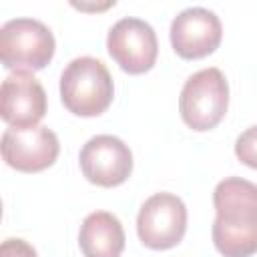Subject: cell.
<instances>
[{
    "mask_svg": "<svg viewBox=\"0 0 257 257\" xmlns=\"http://www.w3.org/2000/svg\"><path fill=\"white\" fill-rule=\"evenodd\" d=\"M114 96V84L108 68L94 56H78L66 64L60 74V98L76 116L102 114Z\"/></svg>",
    "mask_w": 257,
    "mask_h": 257,
    "instance_id": "1",
    "label": "cell"
},
{
    "mask_svg": "<svg viewBox=\"0 0 257 257\" xmlns=\"http://www.w3.org/2000/svg\"><path fill=\"white\" fill-rule=\"evenodd\" d=\"M229 106V84L219 68H203L191 74L181 90L179 112L193 131L215 128Z\"/></svg>",
    "mask_w": 257,
    "mask_h": 257,
    "instance_id": "2",
    "label": "cell"
},
{
    "mask_svg": "<svg viewBox=\"0 0 257 257\" xmlns=\"http://www.w3.org/2000/svg\"><path fill=\"white\" fill-rule=\"evenodd\" d=\"M54 36L34 18H12L0 28V58L8 70H40L54 56Z\"/></svg>",
    "mask_w": 257,
    "mask_h": 257,
    "instance_id": "3",
    "label": "cell"
},
{
    "mask_svg": "<svg viewBox=\"0 0 257 257\" xmlns=\"http://www.w3.org/2000/svg\"><path fill=\"white\" fill-rule=\"evenodd\" d=\"M187 231V207L173 193L149 197L137 217V233L143 245L151 249L175 247Z\"/></svg>",
    "mask_w": 257,
    "mask_h": 257,
    "instance_id": "4",
    "label": "cell"
},
{
    "mask_svg": "<svg viewBox=\"0 0 257 257\" xmlns=\"http://www.w3.org/2000/svg\"><path fill=\"white\" fill-rule=\"evenodd\" d=\"M110 58L128 74H143L157 62L159 42L153 26L141 18H120L106 36Z\"/></svg>",
    "mask_w": 257,
    "mask_h": 257,
    "instance_id": "5",
    "label": "cell"
},
{
    "mask_svg": "<svg viewBox=\"0 0 257 257\" xmlns=\"http://www.w3.org/2000/svg\"><path fill=\"white\" fill-rule=\"evenodd\" d=\"M2 159L8 167L22 173H38L48 169L58 153V137L48 126L6 128L2 135Z\"/></svg>",
    "mask_w": 257,
    "mask_h": 257,
    "instance_id": "6",
    "label": "cell"
},
{
    "mask_svg": "<svg viewBox=\"0 0 257 257\" xmlns=\"http://www.w3.org/2000/svg\"><path fill=\"white\" fill-rule=\"evenodd\" d=\"M80 169L82 175L98 187L122 185L133 171V153L118 137L96 135L84 143L80 149Z\"/></svg>",
    "mask_w": 257,
    "mask_h": 257,
    "instance_id": "7",
    "label": "cell"
},
{
    "mask_svg": "<svg viewBox=\"0 0 257 257\" xmlns=\"http://www.w3.org/2000/svg\"><path fill=\"white\" fill-rule=\"evenodd\" d=\"M223 26L215 12L193 6L179 12L171 22V44L181 58L197 60L209 56L221 44Z\"/></svg>",
    "mask_w": 257,
    "mask_h": 257,
    "instance_id": "8",
    "label": "cell"
},
{
    "mask_svg": "<svg viewBox=\"0 0 257 257\" xmlns=\"http://www.w3.org/2000/svg\"><path fill=\"white\" fill-rule=\"evenodd\" d=\"M0 114L14 128L38 126L46 114V92L32 72L8 74L0 88Z\"/></svg>",
    "mask_w": 257,
    "mask_h": 257,
    "instance_id": "9",
    "label": "cell"
},
{
    "mask_svg": "<svg viewBox=\"0 0 257 257\" xmlns=\"http://www.w3.org/2000/svg\"><path fill=\"white\" fill-rule=\"evenodd\" d=\"M78 245L84 257H120L124 249V229L118 217L108 211L86 215L78 231Z\"/></svg>",
    "mask_w": 257,
    "mask_h": 257,
    "instance_id": "10",
    "label": "cell"
},
{
    "mask_svg": "<svg viewBox=\"0 0 257 257\" xmlns=\"http://www.w3.org/2000/svg\"><path fill=\"white\" fill-rule=\"evenodd\" d=\"M213 205L219 219L257 221V185L241 177H227L217 183Z\"/></svg>",
    "mask_w": 257,
    "mask_h": 257,
    "instance_id": "11",
    "label": "cell"
},
{
    "mask_svg": "<svg viewBox=\"0 0 257 257\" xmlns=\"http://www.w3.org/2000/svg\"><path fill=\"white\" fill-rule=\"evenodd\" d=\"M213 245L223 257H251L257 253V221H213Z\"/></svg>",
    "mask_w": 257,
    "mask_h": 257,
    "instance_id": "12",
    "label": "cell"
},
{
    "mask_svg": "<svg viewBox=\"0 0 257 257\" xmlns=\"http://www.w3.org/2000/svg\"><path fill=\"white\" fill-rule=\"evenodd\" d=\"M235 155L237 159L257 171V124L245 128L235 141Z\"/></svg>",
    "mask_w": 257,
    "mask_h": 257,
    "instance_id": "13",
    "label": "cell"
},
{
    "mask_svg": "<svg viewBox=\"0 0 257 257\" xmlns=\"http://www.w3.org/2000/svg\"><path fill=\"white\" fill-rule=\"evenodd\" d=\"M0 257H38L34 247L24 239H6L0 247Z\"/></svg>",
    "mask_w": 257,
    "mask_h": 257,
    "instance_id": "14",
    "label": "cell"
}]
</instances>
